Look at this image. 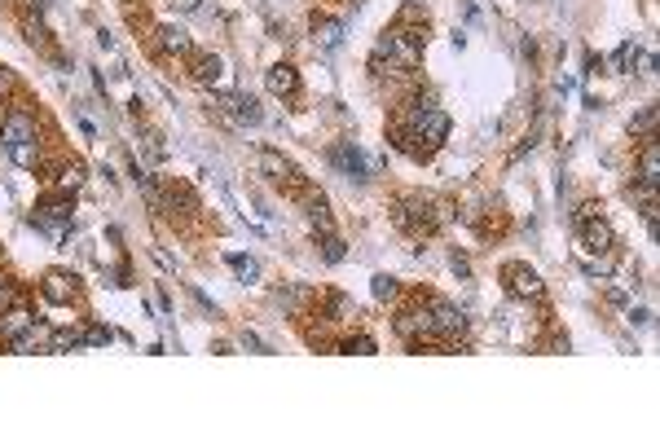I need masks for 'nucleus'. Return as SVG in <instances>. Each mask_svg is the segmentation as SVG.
I'll use <instances>...</instances> for the list:
<instances>
[{"label": "nucleus", "instance_id": "1", "mask_svg": "<svg viewBox=\"0 0 660 440\" xmlns=\"http://www.w3.org/2000/svg\"><path fill=\"white\" fill-rule=\"evenodd\" d=\"M423 66V36L418 31H405V27H392L379 31L374 40V53H370V71L374 75H414Z\"/></svg>", "mask_w": 660, "mask_h": 440}, {"label": "nucleus", "instance_id": "2", "mask_svg": "<svg viewBox=\"0 0 660 440\" xmlns=\"http://www.w3.org/2000/svg\"><path fill=\"white\" fill-rule=\"evenodd\" d=\"M454 216L449 212V203H440V198H432V194H401L392 203V220L401 229H410V234H432L436 225H445V220Z\"/></svg>", "mask_w": 660, "mask_h": 440}, {"label": "nucleus", "instance_id": "3", "mask_svg": "<svg viewBox=\"0 0 660 440\" xmlns=\"http://www.w3.org/2000/svg\"><path fill=\"white\" fill-rule=\"evenodd\" d=\"M392 330L410 352H423V348H440V335H436V322H432V308L427 300H414V304H396V317H392Z\"/></svg>", "mask_w": 660, "mask_h": 440}, {"label": "nucleus", "instance_id": "4", "mask_svg": "<svg viewBox=\"0 0 660 440\" xmlns=\"http://www.w3.org/2000/svg\"><path fill=\"white\" fill-rule=\"evenodd\" d=\"M502 286H506V295L520 300V304H542L546 300L542 273H537L533 264H524V260H506L502 264Z\"/></svg>", "mask_w": 660, "mask_h": 440}, {"label": "nucleus", "instance_id": "5", "mask_svg": "<svg viewBox=\"0 0 660 440\" xmlns=\"http://www.w3.org/2000/svg\"><path fill=\"white\" fill-rule=\"evenodd\" d=\"M18 141H40V115L31 106L5 102V115H0V150L18 146Z\"/></svg>", "mask_w": 660, "mask_h": 440}, {"label": "nucleus", "instance_id": "6", "mask_svg": "<svg viewBox=\"0 0 660 440\" xmlns=\"http://www.w3.org/2000/svg\"><path fill=\"white\" fill-rule=\"evenodd\" d=\"M423 300H427V308H432L440 344H458V339L467 335V313H462L454 300H445V295H423Z\"/></svg>", "mask_w": 660, "mask_h": 440}, {"label": "nucleus", "instance_id": "7", "mask_svg": "<svg viewBox=\"0 0 660 440\" xmlns=\"http://www.w3.org/2000/svg\"><path fill=\"white\" fill-rule=\"evenodd\" d=\"M656 185H660V146L656 137H643V146H638V198H643V207H656Z\"/></svg>", "mask_w": 660, "mask_h": 440}, {"label": "nucleus", "instance_id": "8", "mask_svg": "<svg viewBox=\"0 0 660 440\" xmlns=\"http://www.w3.org/2000/svg\"><path fill=\"white\" fill-rule=\"evenodd\" d=\"M212 102H216L220 110H225V115L234 119V124H242V128H256L260 119H264V110H260L256 97L234 93V88H225V93H220V88H216V93H212Z\"/></svg>", "mask_w": 660, "mask_h": 440}, {"label": "nucleus", "instance_id": "9", "mask_svg": "<svg viewBox=\"0 0 660 440\" xmlns=\"http://www.w3.org/2000/svg\"><path fill=\"white\" fill-rule=\"evenodd\" d=\"M256 168L269 176V181H278V185H286V190H304V172L295 168L291 159H286L282 150H269L264 146L260 154H256Z\"/></svg>", "mask_w": 660, "mask_h": 440}, {"label": "nucleus", "instance_id": "10", "mask_svg": "<svg viewBox=\"0 0 660 440\" xmlns=\"http://www.w3.org/2000/svg\"><path fill=\"white\" fill-rule=\"evenodd\" d=\"M577 242H581V251H586V256H612V251H616V234H612L608 216L581 220V225H577Z\"/></svg>", "mask_w": 660, "mask_h": 440}, {"label": "nucleus", "instance_id": "11", "mask_svg": "<svg viewBox=\"0 0 660 440\" xmlns=\"http://www.w3.org/2000/svg\"><path fill=\"white\" fill-rule=\"evenodd\" d=\"M40 295H44V304H75L80 300V278L66 269H49L40 278Z\"/></svg>", "mask_w": 660, "mask_h": 440}, {"label": "nucleus", "instance_id": "12", "mask_svg": "<svg viewBox=\"0 0 660 440\" xmlns=\"http://www.w3.org/2000/svg\"><path fill=\"white\" fill-rule=\"evenodd\" d=\"M330 163H335L348 181H357V185L370 181V163H366V154L357 150V141H335V146H330Z\"/></svg>", "mask_w": 660, "mask_h": 440}, {"label": "nucleus", "instance_id": "13", "mask_svg": "<svg viewBox=\"0 0 660 440\" xmlns=\"http://www.w3.org/2000/svg\"><path fill=\"white\" fill-rule=\"evenodd\" d=\"M264 93L278 97V102H291V97H300V71H295L291 62H273L269 71H264Z\"/></svg>", "mask_w": 660, "mask_h": 440}, {"label": "nucleus", "instance_id": "14", "mask_svg": "<svg viewBox=\"0 0 660 440\" xmlns=\"http://www.w3.org/2000/svg\"><path fill=\"white\" fill-rule=\"evenodd\" d=\"M31 326H36V308H31L27 300L0 308V344H14L22 330H31Z\"/></svg>", "mask_w": 660, "mask_h": 440}, {"label": "nucleus", "instance_id": "15", "mask_svg": "<svg viewBox=\"0 0 660 440\" xmlns=\"http://www.w3.org/2000/svg\"><path fill=\"white\" fill-rule=\"evenodd\" d=\"M154 53H163V58H190L194 53V40H190V31H181V27H154Z\"/></svg>", "mask_w": 660, "mask_h": 440}, {"label": "nucleus", "instance_id": "16", "mask_svg": "<svg viewBox=\"0 0 660 440\" xmlns=\"http://www.w3.org/2000/svg\"><path fill=\"white\" fill-rule=\"evenodd\" d=\"M190 80L203 88H216L225 80V58L220 53H190Z\"/></svg>", "mask_w": 660, "mask_h": 440}, {"label": "nucleus", "instance_id": "17", "mask_svg": "<svg viewBox=\"0 0 660 440\" xmlns=\"http://www.w3.org/2000/svg\"><path fill=\"white\" fill-rule=\"evenodd\" d=\"M352 317H357L352 295H344V291H326L322 295V322L326 326H344V322H352Z\"/></svg>", "mask_w": 660, "mask_h": 440}, {"label": "nucleus", "instance_id": "18", "mask_svg": "<svg viewBox=\"0 0 660 440\" xmlns=\"http://www.w3.org/2000/svg\"><path fill=\"white\" fill-rule=\"evenodd\" d=\"M388 141H392V146L401 150V154H410L414 163H427V159H432V150H427L423 141H418V132H410L405 124H388Z\"/></svg>", "mask_w": 660, "mask_h": 440}, {"label": "nucleus", "instance_id": "19", "mask_svg": "<svg viewBox=\"0 0 660 440\" xmlns=\"http://www.w3.org/2000/svg\"><path fill=\"white\" fill-rule=\"evenodd\" d=\"M5 154L18 163L22 172H40L44 168V141H18V146H9Z\"/></svg>", "mask_w": 660, "mask_h": 440}, {"label": "nucleus", "instance_id": "20", "mask_svg": "<svg viewBox=\"0 0 660 440\" xmlns=\"http://www.w3.org/2000/svg\"><path fill=\"white\" fill-rule=\"evenodd\" d=\"M313 44L317 49H339V44H344V22L339 18H313Z\"/></svg>", "mask_w": 660, "mask_h": 440}, {"label": "nucleus", "instance_id": "21", "mask_svg": "<svg viewBox=\"0 0 660 440\" xmlns=\"http://www.w3.org/2000/svg\"><path fill=\"white\" fill-rule=\"evenodd\" d=\"M273 300L282 304V313L300 317V308L313 300V291H308V286H300V282H291V286H282V291H273Z\"/></svg>", "mask_w": 660, "mask_h": 440}, {"label": "nucleus", "instance_id": "22", "mask_svg": "<svg viewBox=\"0 0 660 440\" xmlns=\"http://www.w3.org/2000/svg\"><path fill=\"white\" fill-rule=\"evenodd\" d=\"M84 185V163L80 159H71V163H62L58 176H53V185L49 190H58V194H75Z\"/></svg>", "mask_w": 660, "mask_h": 440}, {"label": "nucleus", "instance_id": "23", "mask_svg": "<svg viewBox=\"0 0 660 440\" xmlns=\"http://www.w3.org/2000/svg\"><path fill=\"white\" fill-rule=\"evenodd\" d=\"M370 291H374V300H379V304H401V282H396L392 278V273H374V278H370Z\"/></svg>", "mask_w": 660, "mask_h": 440}, {"label": "nucleus", "instance_id": "24", "mask_svg": "<svg viewBox=\"0 0 660 440\" xmlns=\"http://www.w3.org/2000/svg\"><path fill=\"white\" fill-rule=\"evenodd\" d=\"M22 36H27V44H31V49H40V53H53L49 49V31H44V22L40 18H22Z\"/></svg>", "mask_w": 660, "mask_h": 440}, {"label": "nucleus", "instance_id": "25", "mask_svg": "<svg viewBox=\"0 0 660 440\" xmlns=\"http://www.w3.org/2000/svg\"><path fill=\"white\" fill-rule=\"evenodd\" d=\"M634 58H638V40H625L621 49H616L612 58H608V71H612V75H625V71L634 66Z\"/></svg>", "mask_w": 660, "mask_h": 440}, {"label": "nucleus", "instance_id": "26", "mask_svg": "<svg viewBox=\"0 0 660 440\" xmlns=\"http://www.w3.org/2000/svg\"><path fill=\"white\" fill-rule=\"evenodd\" d=\"M630 132H634L638 141H643V137H656V106H643V110H638V119H630Z\"/></svg>", "mask_w": 660, "mask_h": 440}, {"label": "nucleus", "instance_id": "27", "mask_svg": "<svg viewBox=\"0 0 660 440\" xmlns=\"http://www.w3.org/2000/svg\"><path fill=\"white\" fill-rule=\"evenodd\" d=\"M335 348H339V352H357V357H370V352H379V344H374L370 335H348V339H339Z\"/></svg>", "mask_w": 660, "mask_h": 440}, {"label": "nucleus", "instance_id": "28", "mask_svg": "<svg viewBox=\"0 0 660 440\" xmlns=\"http://www.w3.org/2000/svg\"><path fill=\"white\" fill-rule=\"evenodd\" d=\"M229 264H234V273H238L242 282H256L260 278V264L251 260V256H229Z\"/></svg>", "mask_w": 660, "mask_h": 440}, {"label": "nucleus", "instance_id": "29", "mask_svg": "<svg viewBox=\"0 0 660 440\" xmlns=\"http://www.w3.org/2000/svg\"><path fill=\"white\" fill-rule=\"evenodd\" d=\"M110 339H115V335H110L106 326H97V322H88V326H84V348H106Z\"/></svg>", "mask_w": 660, "mask_h": 440}, {"label": "nucleus", "instance_id": "30", "mask_svg": "<svg viewBox=\"0 0 660 440\" xmlns=\"http://www.w3.org/2000/svg\"><path fill=\"white\" fill-rule=\"evenodd\" d=\"M18 300H27V291H22V286H14V282L5 278V273H0V308L18 304Z\"/></svg>", "mask_w": 660, "mask_h": 440}, {"label": "nucleus", "instance_id": "31", "mask_svg": "<svg viewBox=\"0 0 660 440\" xmlns=\"http://www.w3.org/2000/svg\"><path fill=\"white\" fill-rule=\"evenodd\" d=\"M322 256H326V264H339V260H344V238H339V234H326V238H322Z\"/></svg>", "mask_w": 660, "mask_h": 440}, {"label": "nucleus", "instance_id": "32", "mask_svg": "<svg viewBox=\"0 0 660 440\" xmlns=\"http://www.w3.org/2000/svg\"><path fill=\"white\" fill-rule=\"evenodd\" d=\"M18 93V80H14V71L9 66H0V102H9V97Z\"/></svg>", "mask_w": 660, "mask_h": 440}, {"label": "nucleus", "instance_id": "33", "mask_svg": "<svg viewBox=\"0 0 660 440\" xmlns=\"http://www.w3.org/2000/svg\"><path fill=\"white\" fill-rule=\"evenodd\" d=\"M638 75H647V80H652V75H656V53H647V49H638Z\"/></svg>", "mask_w": 660, "mask_h": 440}, {"label": "nucleus", "instance_id": "34", "mask_svg": "<svg viewBox=\"0 0 660 440\" xmlns=\"http://www.w3.org/2000/svg\"><path fill=\"white\" fill-rule=\"evenodd\" d=\"M590 216H603V207L594 203V198H590V203H581V207H577V216H572V220H577V225H581V220H590Z\"/></svg>", "mask_w": 660, "mask_h": 440}, {"label": "nucleus", "instance_id": "35", "mask_svg": "<svg viewBox=\"0 0 660 440\" xmlns=\"http://www.w3.org/2000/svg\"><path fill=\"white\" fill-rule=\"evenodd\" d=\"M449 264H454V273H458V278H471V264H467V256H458V251H454V260H449Z\"/></svg>", "mask_w": 660, "mask_h": 440}, {"label": "nucleus", "instance_id": "36", "mask_svg": "<svg viewBox=\"0 0 660 440\" xmlns=\"http://www.w3.org/2000/svg\"><path fill=\"white\" fill-rule=\"evenodd\" d=\"M242 348H251V352H269V348H264L256 335H251V330H247V335H242Z\"/></svg>", "mask_w": 660, "mask_h": 440}]
</instances>
